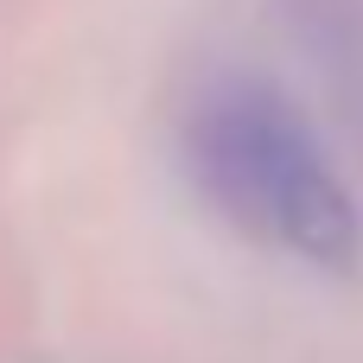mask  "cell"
<instances>
[{
	"label": "cell",
	"mask_w": 363,
	"mask_h": 363,
	"mask_svg": "<svg viewBox=\"0 0 363 363\" xmlns=\"http://www.w3.org/2000/svg\"><path fill=\"white\" fill-rule=\"evenodd\" d=\"M198 166L211 191L281 249L345 274L363 255V217L300 108L262 83H236L198 115Z\"/></svg>",
	"instance_id": "6da1fadb"
}]
</instances>
